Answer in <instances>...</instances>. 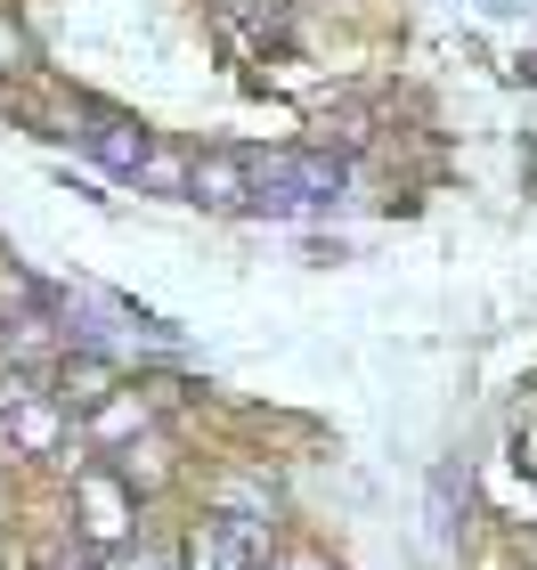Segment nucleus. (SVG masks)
<instances>
[{
    "label": "nucleus",
    "mask_w": 537,
    "mask_h": 570,
    "mask_svg": "<svg viewBox=\"0 0 537 570\" xmlns=\"http://www.w3.org/2000/svg\"><path fill=\"white\" fill-rule=\"evenodd\" d=\"M245 171H252V204H261V213H310V204H342L350 196L342 155L277 147V155H245Z\"/></svg>",
    "instance_id": "f257e3e1"
},
{
    "label": "nucleus",
    "mask_w": 537,
    "mask_h": 570,
    "mask_svg": "<svg viewBox=\"0 0 537 570\" xmlns=\"http://www.w3.org/2000/svg\"><path fill=\"white\" fill-rule=\"evenodd\" d=\"M188 196H196V204H212V213H237V204H252V171H245V155H237V147H203L196 164H188Z\"/></svg>",
    "instance_id": "f03ea898"
},
{
    "label": "nucleus",
    "mask_w": 537,
    "mask_h": 570,
    "mask_svg": "<svg viewBox=\"0 0 537 570\" xmlns=\"http://www.w3.org/2000/svg\"><path fill=\"white\" fill-rule=\"evenodd\" d=\"M82 147L107 171H122V179H139V164H147V131L131 115H82Z\"/></svg>",
    "instance_id": "7ed1b4c3"
},
{
    "label": "nucleus",
    "mask_w": 537,
    "mask_h": 570,
    "mask_svg": "<svg viewBox=\"0 0 537 570\" xmlns=\"http://www.w3.org/2000/svg\"><path fill=\"white\" fill-rule=\"evenodd\" d=\"M73 498H82V513H90V538H107V547H115V538L122 530H131V489H122V481H107V473H82V489H73Z\"/></svg>",
    "instance_id": "20e7f679"
},
{
    "label": "nucleus",
    "mask_w": 537,
    "mask_h": 570,
    "mask_svg": "<svg viewBox=\"0 0 537 570\" xmlns=\"http://www.w3.org/2000/svg\"><path fill=\"white\" fill-rule=\"evenodd\" d=\"M9 432H17L33 456H49V449H58V407H49L41 392H17V400H9Z\"/></svg>",
    "instance_id": "39448f33"
},
{
    "label": "nucleus",
    "mask_w": 537,
    "mask_h": 570,
    "mask_svg": "<svg viewBox=\"0 0 537 570\" xmlns=\"http://www.w3.org/2000/svg\"><path fill=\"white\" fill-rule=\"evenodd\" d=\"M66 407H98L107 400V367H98V358L82 351V358H66V392H58Z\"/></svg>",
    "instance_id": "423d86ee"
},
{
    "label": "nucleus",
    "mask_w": 537,
    "mask_h": 570,
    "mask_svg": "<svg viewBox=\"0 0 537 570\" xmlns=\"http://www.w3.org/2000/svg\"><path fill=\"white\" fill-rule=\"evenodd\" d=\"M17 66H24V33H17L9 17H0V73H17Z\"/></svg>",
    "instance_id": "0eeeda50"
},
{
    "label": "nucleus",
    "mask_w": 537,
    "mask_h": 570,
    "mask_svg": "<svg viewBox=\"0 0 537 570\" xmlns=\"http://www.w3.org/2000/svg\"><path fill=\"white\" fill-rule=\"evenodd\" d=\"M294 570H326V562H294Z\"/></svg>",
    "instance_id": "6e6552de"
}]
</instances>
